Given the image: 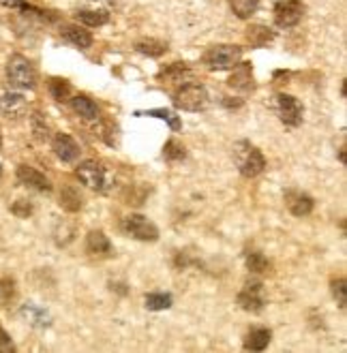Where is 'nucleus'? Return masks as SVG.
Returning <instances> with one entry per match:
<instances>
[{
  "mask_svg": "<svg viewBox=\"0 0 347 353\" xmlns=\"http://www.w3.org/2000/svg\"><path fill=\"white\" fill-rule=\"evenodd\" d=\"M277 112H279V118L283 124H288V127H298L302 122L304 108L296 97L281 92V94H277Z\"/></svg>",
  "mask_w": 347,
  "mask_h": 353,
  "instance_id": "9",
  "label": "nucleus"
},
{
  "mask_svg": "<svg viewBox=\"0 0 347 353\" xmlns=\"http://www.w3.org/2000/svg\"><path fill=\"white\" fill-rule=\"evenodd\" d=\"M135 52L150 56V58H159L168 52V43L166 41H159V39H139L135 43Z\"/></svg>",
  "mask_w": 347,
  "mask_h": 353,
  "instance_id": "20",
  "label": "nucleus"
},
{
  "mask_svg": "<svg viewBox=\"0 0 347 353\" xmlns=\"http://www.w3.org/2000/svg\"><path fill=\"white\" fill-rule=\"evenodd\" d=\"M228 3H230L234 15L240 19H249L259 7V0H228Z\"/></svg>",
  "mask_w": 347,
  "mask_h": 353,
  "instance_id": "23",
  "label": "nucleus"
},
{
  "mask_svg": "<svg viewBox=\"0 0 347 353\" xmlns=\"http://www.w3.org/2000/svg\"><path fill=\"white\" fill-rule=\"evenodd\" d=\"M13 212H15L19 219H26V216H30V212H32V205H30L26 199H19V201L13 203Z\"/></svg>",
  "mask_w": 347,
  "mask_h": 353,
  "instance_id": "31",
  "label": "nucleus"
},
{
  "mask_svg": "<svg viewBox=\"0 0 347 353\" xmlns=\"http://www.w3.org/2000/svg\"><path fill=\"white\" fill-rule=\"evenodd\" d=\"M7 79L17 90H32L37 86V71L32 62L22 54H13L7 62Z\"/></svg>",
  "mask_w": 347,
  "mask_h": 353,
  "instance_id": "2",
  "label": "nucleus"
},
{
  "mask_svg": "<svg viewBox=\"0 0 347 353\" xmlns=\"http://www.w3.org/2000/svg\"><path fill=\"white\" fill-rule=\"evenodd\" d=\"M52 150H54V154L63 161V163H73V161H77V157H79V146H77V141L71 137V135H67V133H58L56 137H54V141H52Z\"/></svg>",
  "mask_w": 347,
  "mask_h": 353,
  "instance_id": "12",
  "label": "nucleus"
},
{
  "mask_svg": "<svg viewBox=\"0 0 347 353\" xmlns=\"http://www.w3.org/2000/svg\"><path fill=\"white\" fill-rule=\"evenodd\" d=\"M81 203H84V199H81V195L75 186L67 184L65 189L60 191V205H63L67 212H77L81 208Z\"/></svg>",
  "mask_w": 347,
  "mask_h": 353,
  "instance_id": "21",
  "label": "nucleus"
},
{
  "mask_svg": "<svg viewBox=\"0 0 347 353\" xmlns=\"http://www.w3.org/2000/svg\"><path fill=\"white\" fill-rule=\"evenodd\" d=\"M77 178L81 184H86L88 189H95V191H106L108 189V172L101 163L97 161H84L77 165L75 170Z\"/></svg>",
  "mask_w": 347,
  "mask_h": 353,
  "instance_id": "6",
  "label": "nucleus"
},
{
  "mask_svg": "<svg viewBox=\"0 0 347 353\" xmlns=\"http://www.w3.org/2000/svg\"><path fill=\"white\" fill-rule=\"evenodd\" d=\"M122 232L131 238H135V240H139V242H157L159 240L157 225L141 214L125 216V221H122Z\"/></svg>",
  "mask_w": 347,
  "mask_h": 353,
  "instance_id": "5",
  "label": "nucleus"
},
{
  "mask_svg": "<svg viewBox=\"0 0 347 353\" xmlns=\"http://www.w3.org/2000/svg\"><path fill=\"white\" fill-rule=\"evenodd\" d=\"M238 306L247 313H261L264 306H266V292H264V285L259 281L247 283L238 294Z\"/></svg>",
  "mask_w": 347,
  "mask_h": 353,
  "instance_id": "7",
  "label": "nucleus"
},
{
  "mask_svg": "<svg viewBox=\"0 0 347 353\" xmlns=\"http://www.w3.org/2000/svg\"><path fill=\"white\" fill-rule=\"evenodd\" d=\"M86 251L92 257H112L114 255V246L110 242V238L103 232H90L86 236Z\"/></svg>",
  "mask_w": 347,
  "mask_h": 353,
  "instance_id": "15",
  "label": "nucleus"
},
{
  "mask_svg": "<svg viewBox=\"0 0 347 353\" xmlns=\"http://www.w3.org/2000/svg\"><path fill=\"white\" fill-rule=\"evenodd\" d=\"M71 108L73 112L79 116V118H84V120H97L99 118V108H97V103L86 97V94H77L71 99Z\"/></svg>",
  "mask_w": 347,
  "mask_h": 353,
  "instance_id": "19",
  "label": "nucleus"
},
{
  "mask_svg": "<svg viewBox=\"0 0 347 353\" xmlns=\"http://www.w3.org/2000/svg\"><path fill=\"white\" fill-rule=\"evenodd\" d=\"M30 122H32V133H34V137L39 141H46L50 137V127H48V122H46V116L37 112V114H32Z\"/></svg>",
  "mask_w": 347,
  "mask_h": 353,
  "instance_id": "28",
  "label": "nucleus"
},
{
  "mask_svg": "<svg viewBox=\"0 0 347 353\" xmlns=\"http://www.w3.org/2000/svg\"><path fill=\"white\" fill-rule=\"evenodd\" d=\"M285 205H288V210L294 214V216H309L313 212V197L307 195V193H302V191H285Z\"/></svg>",
  "mask_w": 347,
  "mask_h": 353,
  "instance_id": "11",
  "label": "nucleus"
},
{
  "mask_svg": "<svg viewBox=\"0 0 347 353\" xmlns=\"http://www.w3.org/2000/svg\"><path fill=\"white\" fill-rule=\"evenodd\" d=\"M0 146H3V137H0Z\"/></svg>",
  "mask_w": 347,
  "mask_h": 353,
  "instance_id": "34",
  "label": "nucleus"
},
{
  "mask_svg": "<svg viewBox=\"0 0 347 353\" xmlns=\"http://www.w3.org/2000/svg\"><path fill=\"white\" fill-rule=\"evenodd\" d=\"M228 84H230L234 90H238V92H244V94L251 92V90L255 88V84H253V67H251V62H240V65H236Z\"/></svg>",
  "mask_w": 347,
  "mask_h": 353,
  "instance_id": "14",
  "label": "nucleus"
},
{
  "mask_svg": "<svg viewBox=\"0 0 347 353\" xmlns=\"http://www.w3.org/2000/svg\"><path fill=\"white\" fill-rule=\"evenodd\" d=\"M50 94L56 101H69V97H71V84H69L67 79L54 77V79H50Z\"/></svg>",
  "mask_w": 347,
  "mask_h": 353,
  "instance_id": "27",
  "label": "nucleus"
},
{
  "mask_svg": "<svg viewBox=\"0 0 347 353\" xmlns=\"http://www.w3.org/2000/svg\"><path fill=\"white\" fill-rule=\"evenodd\" d=\"M63 37L69 41V43H73L75 48L79 50H88L92 46V34L88 30H84L81 26H75V24H69V26H63Z\"/></svg>",
  "mask_w": 347,
  "mask_h": 353,
  "instance_id": "17",
  "label": "nucleus"
},
{
  "mask_svg": "<svg viewBox=\"0 0 347 353\" xmlns=\"http://www.w3.org/2000/svg\"><path fill=\"white\" fill-rule=\"evenodd\" d=\"M110 3H116V0H110Z\"/></svg>",
  "mask_w": 347,
  "mask_h": 353,
  "instance_id": "35",
  "label": "nucleus"
},
{
  "mask_svg": "<svg viewBox=\"0 0 347 353\" xmlns=\"http://www.w3.org/2000/svg\"><path fill=\"white\" fill-rule=\"evenodd\" d=\"M0 178H3V168H0Z\"/></svg>",
  "mask_w": 347,
  "mask_h": 353,
  "instance_id": "33",
  "label": "nucleus"
},
{
  "mask_svg": "<svg viewBox=\"0 0 347 353\" xmlns=\"http://www.w3.org/2000/svg\"><path fill=\"white\" fill-rule=\"evenodd\" d=\"M75 19L90 28L106 26L110 22V11L108 9H81L75 13Z\"/></svg>",
  "mask_w": 347,
  "mask_h": 353,
  "instance_id": "18",
  "label": "nucleus"
},
{
  "mask_svg": "<svg viewBox=\"0 0 347 353\" xmlns=\"http://www.w3.org/2000/svg\"><path fill=\"white\" fill-rule=\"evenodd\" d=\"M234 161L238 165V172L244 178H255V176H259L264 170H266V159H264L261 150L255 148L253 143L247 141V139L236 141V146H234Z\"/></svg>",
  "mask_w": 347,
  "mask_h": 353,
  "instance_id": "1",
  "label": "nucleus"
},
{
  "mask_svg": "<svg viewBox=\"0 0 347 353\" xmlns=\"http://www.w3.org/2000/svg\"><path fill=\"white\" fill-rule=\"evenodd\" d=\"M17 180L22 182L24 186L39 193H50L52 191V182L41 174L39 170L30 168V165H19L17 168Z\"/></svg>",
  "mask_w": 347,
  "mask_h": 353,
  "instance_id": "10",
  "label": "nucleus"
},
{
  "mask_svg": "<svg viewBox=\"0 0 347 353\" xmlns=\"http://www.w3.org/2000/svg\"><path fill=\"white\" fill-rule=\"evenodd\" d=\"M270 330L268 327H253L247 336H244V351H264L268 345H270Z\"/></svg>",
  "mask_w": 347,
  "mask_h": 353,
  "instance_id": "16",
  "label": "nucleus"
},
{
  "mask_svg": "<svg viewBox=\"0 0 347 353\" xmlns=\"http://www.w3.org/2000/svg\"><path fill=\"white\" fill-rule=\"evenodd\" d=\"M242 58V48L238 46H215L206 54H204V65L210 71H228L234 69Z\"/></svg>",
  "mask_w": 347,
  "mask_h": 353,
  "instance_id": "3",
  "label": "nucleus"
},
{
  "mask_svg": "<svg viewBox=\"0 0 347 353\" xmlns=\"http://www.w3.org/2000/svg\"><path fill=\"white\" fill-rule=\"evenodd\" d=\"M247 268L253 274H268L270 272V261L266 259V255H261L257 251L247 253Z\"/></svg>",
  "mask_w": 347,
  "mask_h": 353,
  "instance_id": "25",
  "label": "nucleus"
},
{
  "mask_svg": "<svg viewBox=\"0 0 347 353\" xmlns=\"http://www.w3.org/2000/svg\"><path fill=\"white\" fill-rule=\"evenodd\" d=\"M333 296H335V300H337V304H339L341 308L347 306V287H345V279L333 281Z\"/></svg>",
  "mask_w": 347,
  "mask_h": 353,
  "instance_id": "30",
  "label": "nucleus"
},
{
  "mask_svg": "<svg viewBox=\"0 0 347 353\" xmlns=\"http://www.w3.org/2000/svg\"><path fill=\"white\" fill-rule=\"evenodd\" d=\"M174 105L182 112H201L208 105V90L199 84H185L176 90Z\"/></svg>",
  "mask_w": 347,
  "mask_h": 353,
  "instance_id": "4",
  "label": "nucleus"
},
{
  "mask_svg": "<svg viewBox=\"0 0 347 353\" xmlns=\"http://www.w3.org/2000/svg\"><path fill=\"white\" fill-rule=\"evenodd\" d=\"M247 39H249V43L253 48H264L275 39V32L270 28H266V26H251L247 30Z\"/></svg>",
  "mask_w": 347,
  "mask_h": 353,
  "instance_id": "22",
  "label": "nucleus"
},
{
  "mask_svg": "<svg viewBox=\"0 0 347 353\" xmlns=\"http://www.w3.org/2000/svg\"><path fill=\"white\" fill-rule=\"evenodd\" d=\"M28 110V103L22 94L17 92H5L3 97H0V112H3V116H7L9 120H17L22 118Z\"/></svg>",
  "mask_w": 347,
  "mask_h": 353,
  "instance_id": "13",
  "label": "nucleus"
},
{
  "mask_svg": "<svg viewBox=\"0 0 347 353\" xmlns=\"http://www.w3.org/2000/svg\"><path fill=\"white\" fill-rule=\"evenodd\" d=\"M304 15L302 0H279L275 5V24L279 28H294Z\"/></svg>",
  "mask_w": 347,
  "mask_h": 353,
  "instance_id": "8",
  "label": "nucleus"
},
{
  "mask_svg": "<svg viewBox=\"0 0 347 353\" xmlns=\"http://www.w3.org/2000/svg\"><path fill=\"white\" fill-rule=\"evenodd\" d=\"M15 347H13V343H11V339H9V334L7 332L0 327V351H13Z\"/></svg>",
  "mask_w": 347,
  "mask_h": 353,
  "instance_id": "32",
  "label": "nucleus"
},
{
  "mask_svg": "<svg viewBox=\"0 0 347 353\" xmlns=\"http://www.w3.org/2000/svg\"><path fill=\"white\" fill-rule=\"evenodd\" d=\"M137 114H146V116H155V118L166 120V122H170V127H172L174 131L180 129V120H178V116H174L170 110H148V112H137Z\"/></svg>",
  "mask_w": 347,
  "mask_h": 353,
  "instance_id": "29",
  "label": "nucleus"
},
{
  "mask_svg": "<svg viewBox=\"0 0 347 353\" xmlns=\"http://www.w3.org/2000/svg\"><path fill=\"white\" fill-rule=\"evenodd\" d=\"M146 302V308L148 310H168L172 306V296L170 294H163V292H155V294H148L144 298Z\"/></svg>",
  "mask_w": 347,
  "mask_h": 353,
  "instance_id": "26",
  "label": "nucleus"
},
{
  "mask_svg": "<svg viewBox=\"0 0 347 353\" xmlns=\"http://www.w3.org/2000/svg\"><path fill=\"white\" fill-rule=\"evenodd\" d=\"M163 159L168 163H180L187 159V150L178 139H170L166 146H163Z\"/></svg>",
  "mask_w": 347,
  "mask_h": 353,
  "instance_id": "24",
  "label": "nucleus"
}]
</instances>
